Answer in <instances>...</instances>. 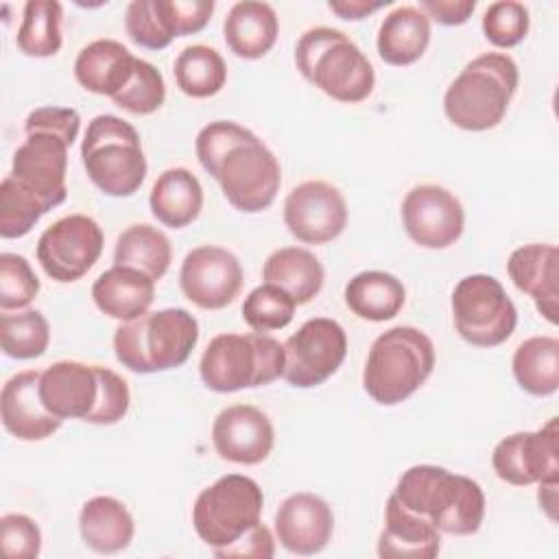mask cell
Wrapping results in <instances>:
<instances>
[{
    "label": "cell",
    "instance_id": "6da1fadb",
    "mask_svg": "<svg viewBox=\"0 0 559 559\" xmlns=\"http://www.w3.org/2000/svg\"><path fill=\"white\" fill-rule=\"evenodd\" d=\"M81 129V116L72 107H39L24 122L26 140L13 153L11 177L37 194L48 210L68 197V151Z\"/></svg>",
    "mask_w": 559,
    "mask_h": 559
},
{
    "label": "cell",
    "instance_id": "7a4b0ae2",
    "mask_svg": "<svg viewBox=\"0 0 559 559\" xmlns=\"http://www.w3.org/2000/svg\"><path fill=\"white\" fill-rule=\"evenodd\" d=\"M393 496L448 535H472L485 518L483 487L474 478L439 465L408 467L400 476Z\"/></svg>",
    "mask_w": 559,
    "mask_h": 559
},
{
    "label": "cell",
    "instance_id": "3957f363",
    "mask_svg": "<svg viewBox=\"0 0 559 559\" xmlns=\"http://www.w3.org/2000/svg\"><path fill=\"white\" fill-rule=\"evenodd\" d=\"M520 83L518 63L504 52L472 59L443 94L448 120L465 131H487L502 122Z\"/></svg>",
    "mask_w": 559,
    "mask_h": 559
},
{
    "label": "cell",
    "instance_id": "277c9868",
    "mask_svg": "<svg viewBox=\"0 0 559 559\" xmlns=\"http://www.w3.org/2000/svg\"><path fill=\"white\" fill-rule=\"evenodd\" d=\"M295 63L306 81L338 103L365 100L376 72L365 52L338 28H308L295 46Z\"/></svg>",
    "mask_w": 559,
    "mask_h": 559
},
{
    "label": "cell",
    "instance_id": "5b68a950",
    "mask_svg": "<svg viewBox=\"0 0 559 559\" xmlns=\"http://www.w3.org/2000/svg\"><path fill=\"white\" fill-rule=\"evenodd\" d=\"M432 367L435 345L430 336L413 325H397L371 343L362 386L373 402L393 406L411 397L428 380Z\"/></svg>",
    "mask_w": 559,
    "mask_h": 559
},
{
    "label": "cell",
    "instance_id": "8992f818",
    "mask_svg": "<svg viewBox=\"0 0 559 559\" xmlns=\"http://www.w3.org/2000/svg\"><path fill=\"white\" fill-rule=\"evenodd\" d=\"M199 341V323L183 308H164L124 321L114 334L118 362L135 373L181 367Z\"/></svg>",
    "mask_w": 559,
    "mask_h": 559
},
{
    "label": "cell",
    "instance_id": "52a82bcc",
    "mask_svg": "<svg viewBox=\"0 0 559 559\" xmlns=\"http://www.w3.org/2000/svg\"><path fill=\"white\" fill-rule=\"evenodd\" d=\"M199 373L216 393L264 386L284 376V345L264 332L218 334L207 343Z\"/></svg>",
    "mask_w": 559,
    "mask_h": 559
},
{
    "label": "cell",
    "instance_id": "ba28073f",
    "mask_svg": "<svg viewBox=\"0 0 559 559\" xmlns=\"http://www.w3.org/2000/svg\"><path fill=\"white\" fill-rule=\"evenodd\" d=\"M81 159L92 183L109 197H131L146 177V157L135 127L111 114L90 120Z\"/></svg>",
    "mask_w": 559,
    "mask_h": 559
},
{
    "label": "cell",
    "instance_id": "9c48e42d",
    "mask_svg": "<svg viewBox=\"0 0 559 559\" xmlns=\"http://www.w3.org/2000/svg\"><path fill=\"white\" fill-rule=\"evenodd\" d=\"M262 507L264 496L253 478L225 474L197 496L192 526L203 544L221 550L260 524Z\"/></svg>",
    "mask_w": 559,
    "mask_h": 559
},
{
    "label": "cell",
    "instance_id": "30bf717a",
    "mask_svg": "<svg viewBox=\"0 0 559 559\" xmlns=\"http://www.w3.org/2000/svg\"><path fill=\"white\" fill-rule=\"evenodd\" d=\"M452 317L459 336L476 347L502 345L518 325V310L504 286L485 273L467 275L454 286Z\"/></svg>",
    "mask_w": 559,
    "mask_h": 559
},
{
    "label": "cell",
    "instance_id": "8fae6325",
    "mask_svg": "<svg viewBox=\"0 0 559 559\" xmlns=\"http://www.w3.org/2000/svg\"><path fill=\"white\" fill-rule=\"evenodd\" d=\"M225 199L245 214H255L275 201L282 183L280 162L273 151L255 135L234 146L216 168Z\"/></svg>",
    "mask_w": 559,
    "mask_h": 559
},
{
    "label": "cell",
    "instance_id": "7c38bea8",
    "mask_svg": "<svg viewBox=\"0 0 559 559\" xmlns=\"http://www.w3.org/2000/svg\"><path fill=\"white\" fill-rule=\"evenodd\" d=\"M347 354V334L343 325L328 317H314L301 323L284 343V380L295 389L323 384L343 365Z\"/></svg>",
    "mask_w": 559,
    "mask_h": 559
},
{
    "label": "cell",
    "instance_id": "4fadbf2b",
    "mask_svg": "<svg viewBox=\"0 0 559 559\" xmlns=\"http://www.w3.org/2000/svg\"><path fill=\"white\" fill-rule=\"evenodd\" d=\"M103 229L92 216L68 214L46 227L37 240V262L55 282L81 280L100 258Z\"/></svg>",
    "mask_w": 559,
    "mask_h": 559
},
{
    "label": "cell",
    "instance_id": "5bb4252c",
    "mask_svg": "<svg viewBox=\"0 0 559 559\" xmlns=\"http://www.w3.org/2000/svg\"><path fill=\"white\" fill-rule=\"evenodd\" d=\"M557 417H550L535 432H513L498 441L491 454L493 472L500 480L526 487L533 483L559 480Z\"/></svg>",
    "mask_w": 559,
    "mask_h": 559
},
{
    "label": "cell",
    "instance_id": "9a60e30c",
    "mask_svg": "<svg viewBox=\"0 0 559 559\" xmlns=\"http://www.w3.org/2000/svg\"><path fill=\"white\" fill-rule=\"evenodd\" d=\"M284 223L299 242L325 245L343 234L347 203L336 186L321 179L304 181L284 201Z\"/></svg>",
    "mask_w": 559,
    "mask_h": 559
},
{
    "label": "cell",
    "instance_id": "2e32d148",
    "mask_svg": "<svg viewBox=\"0 0 559 559\" xmlns=\"http://www.w3.org/2000/svg\"><path fill=\"white\" fill-rule=\"evenodd\" d=\"M402 223L408 238L419 247L445 249L461 238L465 212L448 188L421 183L406 192L402 201Z\"/></svg>",
    "mask_w": 559,
    "mask_h": 559
},
{
    "label": "cell",
    "instance_id": "e0dca14e",
    "mask_svg": "<svg viewBox=\"0 0 559 559\" xmlns=\"http://www.w3.org/2000/svg\"><path fill=\"white\" fill-rule=\"evenodd\" d=\"M179 286L188 301L203 310L229 306L242 288V266L238 258L216 245H201L181 262Z\"/></svg>",
    "mask_w": 559,
    "mask_h": 559
},
{
    "label": "cell",
    "instance_id": "ac0fdd59",
    "mask_svg": "<svg viewBox=\"0 0 559 559\" xmlns=\"http://www.w3.org/2000/svg\"><path fill=\"white\" fill-rule=\"evenodd\" d=\"M275 441V430L266 413L251 404L223 408L212 424V443L223 461L238 465L262 463Z\"/></svg>",
    "mask_w": 559,
    "mask_h": 559
},
{
    "label": "cell",
    "instance_id": "d6986e66",
    "mask_svg": "<svg viewBox=\"0 0 559 559\" xmlns=\"http://www.w3.org/2000/svg\"><path fill=\"white\" fill-rule=\"evenodd\" d=\"M334 531V515L330 504L310 491L288 496L275 513L277 542L293 555L321 552Z\"/></svg>",
    "mask_w": 559,
    "mask_h": 559
},
{
    "label": "cell",
    "instance_id": "ffe728a7",
    "mask_svg": "<svg viewBox=\"0 0 559 559\" xmlns=\"http://www.w3.org/2000/svg\"><path fill=\"white\" fill-rule=\"evenodd\" d=\"M100 393L96 365L57 360L41 371L39 397L59 419H87Z\"/></svg>",
    "mask_w": 559,
    "mask_h": 559
},
{
    "label": "cell",
    "instance_id": "44dd1931",
    "mask_svg": "<svg viewBox=\"0 0 559 559\" xmlns=\"http://www.w3.org/2000/svg\"><path fill=\"white\" fill-rule=\"evenodd\" d=\"M39 378L41 371L26 369L11 376L2 386V424L20 441H41L63 424V419L46 411L39 397Z\"/></svg>",
    "mask_w": 559,
    "mask_h": 559
},
{
    "label": "cell",
    "instance_id": "7402d4cb",
    "mask_svg": "<svg viewBox=\"0 0 559 559\" xmlns=\"http://www.w3.org/2000/svg\"><path fill=\"white\" fill-rule=\"evenodd\" d=\"M507 273L518 290L535 301L537 312L557 323L559 297V251L555 245L531 242L518 247L507 260Z\"/></svg>",
    "mask_w": 559,
    "mask_h": 559
},
{
    "label": "cell",
    "instance_id": "603a6c76",
    "mask_svg": "<svg viewBox=\"0 0 559 559\" xmlns=\"http://www.w3.org/2000/svg\"><path fill=\"white\" fill-rule=\"evenodd\" d=\"M153 297L155 280L131 266L114 264L92 284V299L96 308L118 321H133L146 314Z\"/></svg>",
    "mask_w": 559,
    "mask_h": 559
},
{
    "label": "cell",
    "instance_id": "cb8c5ba5",
    "mask_svg": "<svg viewBox=\"0 0 559 559\" xmlns=\"http://www.w3.org/2000/svg\"><path fill=\"white\" fill-rule=\"evenodd\" d=\"M441 533L421 515L408 511L393 493L384 507V528L378 537L380 557L432 559L439 555Z\"/></svg>",
    "mask_w": 559,
    "mask_h": 559
},
{
    "label": "cell",
    "instance_id": "d4e9b609",
    "mask_svg": "<svg viewBox=\"0 0 559 559\" xmlns=\"http://www.w3.org/2000/svg\"><path fill=\"white\" fill-rule=\"evenodd\" d=\"M138 57L116 39H96L81 48L74 61L79 85L92 94L114 98L131 79Z\"/></svg>",
    "mask_w": 559,
    "mask_h": 559
},
{
    "label": "cell",
    "instance_id": "484cf974",
    "mask_svg": "<svg viewBox=\"0 0 559 559\" xmlns=\"http://www.w3.org/2000/svg\"><path fill=\"white\" fill-rule=\"evenodd\" d=\"M277 33V13L269 2H236L223 22L225 44L240 59L264 57L275 46Z\"/></svg>",
    "mask_w": 559,
    "mask_h": 559
},
{
    "label": "cell",
    "instance_id": "4316f807",
    "mask_svg": "<svg viewBox=\"0 0 559 559\" xmlns=\"http://www.w3.org/2000/svg\"><path fill=\"white\" fill-rule=\"evenodd\" d=\"M79 531L87 548L98 555L124 550L135 533L129 509L114 496L90 498L79 513Z\"/></svg>",
    "mask_w": 559,
    "mask_h": 559
},
{
    "label": "cell",
    "instance_id": "83f0119b",
    "mask_svg": "<svg viewBox=\"0 0 559 559\" xmlns=\"http://www.w3.org/2000/svg\"><path fill=\"white\" fill-rule=\"evenodd\" d=\"M430 44V17L419 7L393 9L378 28V55L389 66L419 61Z\"/></svg>",
    "mask_w": 559,
    "mask_h": 559
},
{
    "label": "cell",
    "instance_id": "f1b7e54d",
    "mask_svg": "<svg viewBox=\"0 0 559 559\" xmlns=\"http://www.w3.org/2000/svg\"><path fill=\"white\" fill-rule=\"evenodd\" d=\"M148 205L153 216L170 227L181 229L197 221L203 207V188L197 175L188 168H168L164 170L151 188Z\"/></svg>",
    "mask_w": 559,
    "mask_h": 559
},
{
    "label": "cell",
    "instance_id": "f546056e",
    "mask_svg": "<svg viewBox=\"0 0 559 559\" xmlns=\"http://www.w3.org/2000/svg\"><path fill=\"white\" fill-rule=\"evenodd\" d=\"M262 280L280 286L297 306H304L321 293L325 271L312 251L304 247H282L266 258Z\"/></svg>",
    "mask_w": 559,
    "mask_h": 559
},
{
    "label": "cell",
    "instance_id": "4dcf8cb0",
    "mask_svg": "<svg viewBox=\"0 0 559 559\" xmlns=\"http://www.w3.org/2000/svg\"><path fill=\"white\" fill-rule=\"evenodd\" d=\"M404 284L384 271H362L345 286L347 308L365 321H389L404 308Z\"/></svg>",
    "mask_w": 559,
    "mask_h": 559
},
{
    "label": "cell",
    "instance_id": "1f68e13d",
    "mask_svg": "<svg viewBox=\"0 0 559 559\" xmlns=\"http://www.w3.org/2000/svg\"><path fill=\"white\" fill-rule=\"evenodd\" d=\"M170 260L173 247L168 236L148 223L129 225L114 247V264L138 269L155 282L166 275Z\"/></svg>",
    "mask_w": 559,
    "mask_h": 559
},
{
    "label": "cell",
    "instance_id": "d6a6232c",
    "mask_svg": "<svg viewBox=\"0 0 559 559\" xmlns=\"http://www.w3.org/2000/svg\"><path fill=\"white\" fill-rule=\"evenodd\" d=\"M515 382L531 395L544 397L559 389V341L531 336L522 341L511 360Z\"/></svg>",
    "mask_w": 559,
    "mask_h": 559
},
{
    "label": "cell",
    "instance_id": "836d02e7",
    "mask_svg": "<svg viewBox=\"0 0 559 559\" xmlns=\"http://www.w3.org/2000/svg\"><path fill=\"white\" fill-rule=\"evenodd\" d=\"M177 87L192 98L218 94L227 81V66L221 52L205 44L186 46L173 66Z\"/></svg>",
    "mask_w": 559,
    "mask_h": 559
},
{
    "label": "cell",
    "instance_id": "e575fe53",
    "mask_svg": "<svg viewBox=\"0 0 559 559\" xmlns=\"http://www.w3.org/2000/svg\"><path fill=\"white\" fill-rule=\"evenodd\" d=\"M63 7L55 0H28L24 4L22 24L15 35L17 48L26 57L44 59L61 50Z\"/></svg>",
    "mask_w": 559,
    "mask_h": 559
},
{
    "label": "cell",
    "instance_id": "d590c367",
    "mask_svg": "<svg viewBox=\"0 0 559 559\" xmlns=\"http://www.w3.org/2000/svg\"><path fill=\"white\" fill-rule=\"evenodd\" d=\"M50 343V325L39 310H22L0 314V345L9 358H39Z\"/></svg>",
    "mask_w": 559,
    "mask_h": 559
},
{
    "label": "cell",
    "instance_id": "8d00e7d4",
    "mask_svg": "<svg viewBox=\"0 0 559 559\" xmlns=\"http://www.w3.org/2000/svg\"><path fill=\"white\" fill-rule=\"evenodd\" d=\"M48 212L46 203L22 186L15 177L7 175L0 183V236L22 238Z\"/></svg>",
    "mask_w": 559,
    "mask_h": 559
},
{
    "label": "cell",
    "instance_id": "74e56055",
    "mask_svg": "<svg viewBox=\"0 0 559 559\" xmlns=\"http://www.w3.org/2000/svg\"><path fill=\"white\" fill-rule=\"evenodd\" d=\"M297 304L275 284L255 286L242 301V319L253 332H273L286 328L295 317Z\"/></svg>",
    "mask_w": 559,
    "mask_h": 559
},
{
    "label": "cell",
    "instance_id": "f35d334b",
    "mask_svg": "<svg viewBox=\"0 0 559 559\" xmlns=\"http://www.w3.org/2000/svg\"><path fill=\"white\" fill-rule=\"evenodd\" d=\"M124 28L133 44L162 50L175 39L170 17L166 13V0H133L124 13Z\"/></svg>",
    "mask_w": 559,
    "mask_h": 559
},
{
    "label": "cell",
    "instance_id": "ab89813d",
    "mask_svg": "<svg viewBox=\"0 0 559 559\" xmlns=\"http://www.w3.org/2000/svg\"><path fill=\"white\" fill-rule=\"evenodd\" d=\"M111 100L120 109L135 116H148L157 111L166 100V83L162 72L146 59L138 57V63L129 83Z\"/></svg>",
    "mask_w": 559,
    "mask_h": 559
},
{
    "label": "cell",
    "instance_id": "60d3db41",
    "mask_svg": "<svg viewBox=\"0 0 559 559\" xmlns=\"http://www.w3.org/2000/svg\"><path fill=\"white\" fill-rule=\"evenodd\" d=\"M528 9L518 0L491 2L483 15V33L498 48L518 46L528 33Z\"/></svg>",
    "mask_w": 559,
    "mask_h": 559
},
{
    "label": "cell",
    "instance_id": "b9f144b4",
    "mask_svg": "<svg viewBox=\"0 0 559 559\" xmlns=\"http://www.w3.org/2000/svg\"><path fill=\"white\" fill-rule=\"evenodd\" d=\"M255 138L253 131L245 129L242 124L238 122H231V120H214L210 124H205L197 140H194V151H197V157H199V164L203 166V170L207 175H216V168L218 164L223 162V157L238 144L247 142Z\"/></svg>",
    "mask_w": 559,
    "mask_h": 559
},
{
    "label": "cell",
    "instance_id": "7bdbcfd3",
    "mask_svg": "<svg viewBox=\"0 0 559 559\" xmlns=\"http://www.w3.org/2000/svg\"><path fill=\"white\" fill-rule=\"evenodd\" d=\"M39 293V280L24 255H0V308L20 310L26 308Z\"/></svg>",
    "mask_w": 559,
    "mask_h": 559
},
{
    "label": "cell",
    "instance_id": "ee69618b",
    "mask_svg": "<svg viewBox=\"0 0 559 559\" xmlns=\"http://www.w3.org/2000/svg\"><path fill=\"white\" fill-rule=\"evenodd\" d=\"M96 371H98L100 393H98V402H96L94 411L90 413V417L85 421L109 426V424L120 421L127 415L131 393H129L127 380L122 376H118L116 371H111L109 367L96 365Z\"/></svg>",
    "mask_w": 559,
    "mask_h": 559
},
{
    "label": "cell",
    "instance_id": "f6af8a7d",
    "mask_svg": "<svg viewBox=\"0 0 559 559\" xmlns=\"http://www.w3.org/2000/svg\"><path fill=\"white\" fill-rule=\"evenodd\" d=\"M0 546L11 559H35L41 550V531L33 518L7 513L0 518Z\"/></svg>",
    "mask_w": 559,
    "mask_h": 559
},
{
    "label": "cell",
    "instance_id": "bcb514c9",
    "mask_svg": "<svg viewBox=\"0 0 559 559\" xmlns=\"http://www.w3.org/2000/svg\"><path fill=\"white\" fill-rule=\"evenodd\" d=\"M166 13L175 37L192 35L205 28L214 13L212 0H166Z\"/></svg>",
    "mask_w": 559,
    "mask_h": 559
},
{
    "label": "cell",
    "instance_id": "7dc6e473",
    "mask_svg": "<svg viewBox=\"0 0 559 559\" xmlns=\"http://www.w3.org/2000/svg\"><path fill=\"white\" fill-rule=\"evenodd\" d=\"M216 557H255V559H271L275 555V539L273 533L260 522L249 533H245L238 542L227 548L214 550Z\"/></svg>",
    "mask_w": 559,
    "mask_h": 559
},
{
    "label": "cell",
    "instance_id": "c3c4849f",
    "mask_svg": "<svg viewBox=\"0 0 559 559\" xmlns=\"http://www.w3.org/2000/svg\"><path fill=\"white\" fill-rule=\"evenodd\" d=\"M419 9L443 26H459L474 13L476 0H424Z\"/></svg>",
    "mask_w": 559,
    "mask_h": 559
},
{
    "label": "cell",
    "instance_id": "681fc988",
    "mask_svg": "<svg viewBox=\"0 0 559 559\" xmlns=\"http://www.w3.org/2000/svg\"><path fill=\"white\" fill-rule=\"evenodd\" d=\"M389 0H380V2H369V0H330L328 7L332 13H336L341 20H362L371 13H376L378 9L386 7Z\"/></svg>",
    "mask_w": 559,
    "mask_h": 559
},
{
    "label": "cell",
    "instance_id": "f907efd6",
    "mask_svg": "<svg viewBox=\"0 0 559 559\" xmlns=\"http://www.w3.org/2000/svg\"><path fill=\"white\" fill-rule=\"evenodd\" d=\"M539 485V507L548 513L550 520H555V507H557V480H546L537 483Z\"/></svg>",
    "mask_w": 559,
    "mask_h": 559
}]
</instances>
